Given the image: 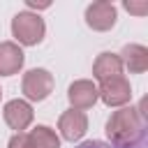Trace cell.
Listing matches in <instances>:
<instances>
[{
    "label": "cell",
    "instance_id": "2",
    "mask_svg": "<svg viewBox=\"0 0 148 148\" xmlns=\"http://www.w3.org/2000/svg\"><path fill=\"white\" fill-rule=\"evenodd\" d=\"M12 32L21 44H37L44 37V21L32 12H18L12 21Z\"/></svg>",
    "mask_w": 148,
    "mask_h": 148
},
{
    "label": "cell",
    "instance_id": "11",
    "mask_svg": "<svg viewBox=\"0 0 148 148\" xmlns=\"http://www.w3.org/2000/svg\"><path fill=\"white\" fill-rule=\"evenodd\" d=\"M118 58H120L123 65L130 67V72H136V74L146 72V67H148V51L141 44H127Z\"/></svg>",
    "mask_w": 148,
    "mask_h": 148
},
{
    "label": "cell",
    "instance_id": "5",
    "mask_svg": "<svg viewBox=\"0 0 148 148\" xmlns=\"http://www.w3.org/2000/svg\"><path fill=\"white\" fill-rule=\"evenodd\" d=\"M86 23L92 30H109V28H113V23H116V7L111 2H104V0L88 5Z\"/></svg>",
    "mask_w": 148,
    "mask_h": 148
},
{
    "label": "cell",
    "instance_id": "4",
    "mask_svg": "<svg viewBox=\"0 0 148 148\" xmlns=\"http://www.w3.org/2000/svg\"><path fill=\"white\" fill-rule=\"evenodd\" d=\"M97 95H102V99H104L109 106H120V104L130 102L132 90H130V83H127L125 76H113V79L102 81Z\"/></svg>",
    "mask_w": 148,
    "mask_h": 148
},
{
    "label": "cell",
    "instance_id": "12",
    "mask_svg": "<svg viewBox=\"0 0 148 148\" xmlns=\"http://www.w3.org/2000/svg\"><path fill=\"white\" fill-rule=\"evenodd\" d=\"M28 141H30V148H58V146H60L56 132H53L51 127H44V125L35 127V130L28 134Z\"/></svg>",
    "mask_w": 148,
    "mask_h": 148
},
{
    "label": "cell",
    "instance_id": "15",
    "mask_svg": "<svg viewBox=\"0 0 148 148\" xmlns=\"http://www.w3.org/2000/svg\"><path fill=\"white\" fill-rule=\"evenodd\" d=\"M76 148H113L111 143H106V141H97V139H90V141H83V143H79Z\"/></svg>",
    "mask_w": 148,
    "mask_h": 148
},
{
    "label": "cell",
    "instance_id": "14",
    "mask_svg": "<svg viewBox=\"0 0 148 148\" xmlns=\"http://www.w3.org/2000/svg\"><path fill=\"white\" fill-rule=\"evenodd\" d=\"M9 148H30V141H28V134L18 132L9 139Z\"/></svg>",
    "mask_w": 148,
    "mask_h": 148
},
{
    "label": "cell",
    "instance_id": "3",
    "mask_svg": "<svg viewBox=\"0 0 148 148\" xmlns=\"http://www.w3.org/2000/svg\"><path fill=\"white\" fill-rule=\"evenodd\" d=\"M53 88V76L46 69H30L23 76V92L28 99H44Z\"/></svg>",
    "mask_w": 148,
    "mask_h": 148
},
{
    "label": "cell",
    "instance_id": "10",
    "mask_svg": "<svg viewBox=\"0 0 148 148\" xmlns=\"http://www.w3.org/2000/svg\"><path fill=\"white\" fill-rule=\"evenodd\" d=\"M23 65V51L14 42H2L0 44V74H16Z\"/></svg>",
    "mask_w": 148,
    "mask_h": 148
},
{
    "label": "cell",
    "instance_id": "8",
    "mask_svg": "<svg viewBox=\"0 0 148 148\" xmlns=\"http://www.w3.org/2000/svg\"><path fill=\"white\" fill-rule=\"evenodd\" d=\"M69 102H72V106L76 109V111H81V109H88V106H92L95 104V99H97V88H95V83L92 81H74L72 86H69Z\"/></svg>",
    "mask_w": 148,
    "mask_h": 148
},
{
    "label": "cell",
    "instance_id": "1",
    "mask_svg": "<svg viewBox=\"0 0 148 148\" xmlns=\"http://www.w3.org/2000/svg\"><path fill=\"white\" fill-rule=\"evenodd\" d=\"M106 134H109L113 148L132 146V143L146 139V118H143L141 106L139 109L127 106V109L116 111L106 123Z\"/></svg>",
    "mask_w": 148,
    "mask_h": 148
},
{
    "label": "cell",
    "instance_id": "6",
    "mask_svg": "<svg viewBox=\"0 0 148 148\" xmlns=\"http://www.w3.org/2000/svg\"><path fill=\"white\" fill-rule=\"evenodd\" d=\"M5 120H7V125H9L12 130H16V132L25 130V127L30 125V120H32V109H30V104L23 102V99H12V102H7V104H5Z\"/></svg>",
    "mask_w": 148,
    "mask_h": 148
},
{
    "label": "cell",
    "instance_id": "9",
    "mask_svg": "<svg viewBox=\"0 0 148 148\" xmlns=\"http://www.w3.org/2000/svg\"><path fill=\"white\" fill-rule=\"evenodd\" d=\"M92 74L95 79H99V83L113 76H123V62L116 53H99L92 65Z\"/></svg>",
    "mask_w": 148,
    "mask_h": 148
},
{
    "label": "cell",
    "instance_id": "13",
    "mask_svg": "<svg viewBox=\"0 0 148 148\" xmlns=\"http://www.w3.org/2000/svg\"><path fill=\"white\" fill-rule=\"evenodd\" d=\"M125 9L136 16H143V14H148V2H132L130 0V2H125Z\"/></svg>",
    "mask_w": 148,
    "mask_h": 148
},
{
    "label": "cell",
    "instance_id": "16",
    "mask_svg": "<svg viewBox=\"0 0 148 148\" xmlns=\"http://www.w3.org/2000/svg\"><path fill=\"white\" fill-rule=\"evenodd\" d=\"M0 95H2V92H0Z\"/></svg>",
    "mask_w": 148,
    "mask_h": 148
},
{
    "label": "cell",
    "instance_id": "7",
    "mask_svg": "<svg viewBox=\"0 0 148 148\" xmlns=\"http://www.w3.org/2000/svg\"><path fill=\"white\" fill-rule=\"evenodd\" d=\"M58 127H60V132H62V136H65L67 141H76V139L83 136V132H86V127H88L86 113H83V111H76V109L65 111V113L60 116Z\"/></svg>",
    "mask_w": 148,
    "mask_h": 148
}]
</instances>
